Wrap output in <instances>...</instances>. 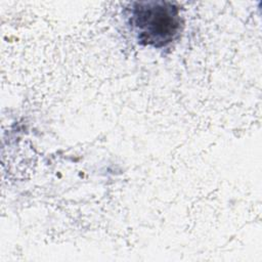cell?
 Returning a JSON list of instances; mask_svg holds the SVG:
<instances>
[{"label": "cell", "instance_id": "1", "mask_svg": "<svg viewBox=\"0 0 262 262\" xmlns=\"http://www.w3.org/2000/svg\"><path fill=\"white\" fill-rule=\"evenodd\" d=\"M129 25L140 44L161 48L174 41L183 21L180 8L175 3L141 1L132 4Z\"/></svg>", "mask_w": 262, "mask_h": 262}]
</instances>
